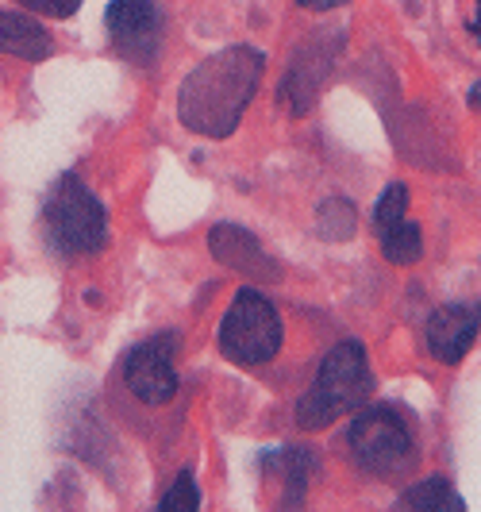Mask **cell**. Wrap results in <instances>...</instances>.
<instances>
[{
	"label": "cell",
	"mask_w": 481,
	"mask_h": 512,
	"mask_svg": "<svg viewBox=\"0 0 481 512\" xmlns=\"http://www.w3.org/2000/svg\"><path fill=\"white\" fill-rule=\"evenodd\" d=\"M370 389H374V374H370L362 343L343 339L324 355L316 385L297 401V424L304 432H320L331 420L362 409L370 401Z\"/></svg>",
	"instance_id": "2"
},
{
	"label": "cell",
	"mask_w": 481,
	"mask_h": 512,
	"mask_svg": "<svg viewBox=\"0 0 481 512\" xmlns=\"http://www.w3.org/2000/svg\"><path fill=\"white\" fill-rule=\"evenodd\" d=\"M266 74V58L254 47H228L208 54L193 74L181 81L178 120L204 139H228L239 128L247 104Z\"/></svg>",
	"instance_id": "1"
},
{
	"label": "cell",
	"mask_w": 481,
	"mask_h": 512,
	"mask_svg": "<svg viewBox=\"0 0 481 512\" xmlns=\"http://www.w3.org/2000/svg\"><path fill=\"white\" fill-rule=\"evenodd\" d=\"M381 255L389 258L393 266H412V262H420L424 255V235H420V224L416 220H401V224H393L389 231H381Z\"/></svg>",
	"instance_id": "14"
},
{
	"label": "cell",
	"mask_w": 481,
	"mask_h": 512,
	"mask_svg": "<svg viewBox=\"0 0 481 512\" xmlns=\"http://www.w3.org/2000/svg\"><path fill=\"white\" fill-rule=\"evenodd\" d=\"M104 27L112 39V51L124 62L139 70L158 62L162 35H166V12L154 0H112L104 12Z\"/></svg>",
	"instance_id": "6"
},
{
	"label": "cell",
	"mask_w": 481,
	"mask_h": 512,
	"mask_svg": "<svg viewBox=\"0 0 481 512\" xmlns=\"http://www.w3.org/2000/svg\"><path fill=\"white\" fill-rule=\"evenodd\" d=\"M16 4H24L27 12H35V16H58V20L74 16L81 8V0H16Z\"/></svg>",
	"instance_id": "17"
},
{
	"label": "cell",
	"mask_w": 481,
	"mask_h": 512,
	"mask_svg": "<svg viewBox=\"0 0 481 512\" xmlns=\"http://www.w3.org/2000/svg\"><path fill=\"white\" fill-rule=\"evenodd\" d=\"M208 247H212V255L220 258L224 266L239 270V274H251V278H274V274H278V270L270 266V258L262 255V247L254 243L251 231L220 224V228L208 231Z\"/></svg>",
	"instance_id": "10"
},
{
	"label": "cell",
	"mask_w": 481,
	"mask_h": 512,
	"mask_svg": "<svg viewBox=\"0 0 481 512\" xmlns=\"http://www.w3.org/2000/svg\"><path fill=\"white\" fill-rule=\"evenodd\" d=\"M124 382L143 405H166L178 393V374H174V335H158L139 343L124 359Z\"/></svg>",
	"instance_id": "7"
},
{
	"label": "cell",
	"mask_w": 481,
	"mask_h": 512,
	"mask_svg": "<svg viewBox=\"0 0 481 512\" xmlns=\"http://www.w3.org/2000/svg\"><path fill=\"white\" fill-rule=\"evenodd\" d=\"M301 8H312V12H331V8H339V4H347V0H297Z\"/></svg>",
	"instance_id": "18"
},
{
	"label": "cell",
	"mask_w": 481,
	"mask_h": 512,
	"mask_svg": "<svg viewBox=\"0 0 481 512\" xmlns=\"http://www.w3.org/2000/svg\"><path fill=\"white\" fill-rule=\"evenodd\" d=\"M51 51L54 39L39 20L20 16V12H0V54L24 58V62H43V58H51Z\"/></svg>",
	"instance_id": "11"
},
{
	"label": "cell",
	"mask_w": 481,
	"mask_h": 512,
	"mask_svg": "<svg viewBox=\"0 0 481 512\" xmlns=\"http://www.w3.org/2000/svg\"><path fill=\"white\" fill-rule=\"evenodd\" d=\"M166 512L174 509H201V489H197V482L189 478V474H178V482L170 486V493H162V501H158Z\"/></svg>",
	"instance_id": "16"
},
{
	"label": "cell",
	"mask_w": 481,
	"mask_h": 512,
	"mask_svg": "<svg viewBox=\"0 0 481 512\" xmlns=\"http://www.w3.org/2000/svg\"><path fill=\"white\" fill-rule=\"evenodd\" d=\"M397 509H416V512H462L466 501L455 493V486L447 478H424L416 486H408L401 497H397Z\"/></svg>",
	"instance_id": "12"
},
{
	"label": "cell",
	"mask_w": 481,
	"mask_h": 512,
	"mask_svg": "<svg viewBox=\"0 0 481 512\" xmlns=\"http://www.w3.org/2000/svg\"><path fill=\"white\" fill-rule=\"evenodd\" d=\"M43 231L58 255H97L108 239V216L93 189H85V181L62 174L43 201Z\"/></svg>",
	"instance_id": "3"
},
{
	"label": "cell",
	"mask_w": 481,
	"mask_h": 512,
	"mask_svg": "<svg viewBox=\"0 0 481 512\" xmlns=\"http://www.w3.org/2000/svg\"><path fill=\"white\" fill-rule=\"evenodd\" d=\"M266 462H274L281 474V482L289 486V501H297L304 489L312 486L316 474V455L308 447H281L278 455H266Z\"/></svg>",
	"instance_id": "13"
},
{
	"label": "cell",
	"mask_w": 481,
	"mask_h": 512,
	"mask_svg": "<svg viewBox=\"0 0 481 512\" xmlns=\"http://www.w3.org/2000/svg\"><path fill=\"white\" fill-rule=\"evenodd\" d=\"M470 31H474V35H478V39H481V0H478V16L470 20Z\"/></svg>",
	"instance_id": "20"
},
{
	"label": "cell",
	"mask_w": 481,
	"mask_h": 512,
	"mask_svg": "<svg viewBox=\"0 0 481 512\" xmlns=\"http://www.w3.org/2000/svg\"><path fill=\"white\" fill-rule=\"evenodd\" d=\"M331 62H335V47H320V39H312V43L301 47L293 70H289L285 85H281V101L293 108V116H304L312 108V101H316V93H320V85H324V77L331 70Z\"/></svg>",
	"instance_id": "9"
},
{
	"label": "cell",
	"mask_w": 481,
	"mask_h": 512,
	"mask_svg": "<svg viewBox=\"0 0 481 512\" xmlns=\"http://www.w3.org/2000/svg\"><path fill=\"white\" fill-rule=\"evenodd\" d=\"M470 108H474V112H481V81L470 89Z\"/></svg>",
	"instance_id": "19"
},
{
	"label": "cell",
	"mask_w": 481,
	"mask_h": 512,
	"mask_svg": "<svg viewBox=\"0 0 481 512\" xmlns=\"http://www.w3.org/2000/svg\"><path fill=\"white\" fill-rule=\"evenodd\" d=\"M408 216V185H389L385 193L378 197V205H374V231H389L393 224H401Z\"/></svg>",
	"instance_id": "15"
},
{
	"label": "cell",
	"mask_w": 481,
	"mask_h": 512,
	"mask_svg": "<svg viewBox=\"0 0 481 512\" xmlns=\"http://www.w3.org/2000/svg\"><path fill=\"white\" fill-rule=\"evenodd\" d=\"M474 312H478V320H481V301H478V305H474Z\"/></svg>",
	"instance_id": "21"
},
{
	"label": "cell",
	"mask_w": 481,
	"mask_h": 512,
	"mask_svg": "<svg viewBox=\"0 0 481 512\" xmlns=\"http://www.w3.org/2000/svg\"><path fill=\"white\" fill-rule=\"evenodd\" d=\"M220 351L239 366H262L281 351V316L258 289L243 285L220 320Z\"/></svg>",
	"instance_id": "5"
},
{
	"label": "cell",
	"mask_w": 481,
	"mask_h": 512,
	"mask_svg": "<svg viewBox=\"0 0 481 512\" xmlns=\"http://www.w3.org/2000/svg\"><path fill=\"white\" fill-rule=\"evenodd\" d=\"M347 443H351L358 470L374 474L381 482H401L420 462L408 424L401 420V412L389 409V405H370V409L362 405L351 420Z\"/></svg>",
	"instance_id": "4"
},
{
	"label": "cell",
	"mask_w": 481,
	"mask_h": 512,
	"mask_svg": "<svg viewBox=\"0 0 481 512\" xmlns=\"http://www.w3.org/2000/svg\"><path fill=\"white\" fill-rule=\"evenodd\" d=\"M478 332L481 320L474 305H439L428 316L424 343H428L431 359H439L443 366H455V362L466 359V351L474 347Z\"/></svg>",
	"instance_id": "8"
}]
</instances>
